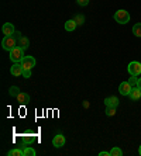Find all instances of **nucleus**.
<instances>
[{
  "label": "nucleus",
  "instance_id": "obj_1",
  "mask_svg": "<svg viewBox=\"0 0 141 156\" xmlns=\"http://www.w3.org/2000/svg\"><path fill=\"white\" fill-rule=\"evenodd\" d=\"M2 47H3L4 51H9V52H10L11 49H14L16 47H18V40L16 38L14 35L4 37L3 41H2Z\"/></svg>",
  "mask_w": 141,
  "mask_h": 156
},
{
  "label": "nucleus",
  "instance_id": "obj_2",
  "mask_svg": "<svg viewBox=\"0 0 141 156\" xmlns=\"http://www.w3.org/2000/svg\"><path fill=\"white\" fill-rule=\"evenodd\" d=\"M24 58V49L21 47H16L14 49H11L10 51V59L14 63H20Z\"/></svg>",
  "mask_w": 141,
  "mask_h": 156
},
{
  "label": "nucleus",
  "instance_id": "obj_3",
  "mask_svg": "<svg viewBox=\"0 0 141 156\" xmlns=\"http://www.w3.org/2000/svg\"><path fill=\"white\" fill-rule=\"evenodd\" d=\"M114 20L117 23H120V24H127V23L130 21V14L126 10H117L114 13Z\"/></svg>",
  "mask_w": 141,
  "mask_h": 156
},
{
  "label": "nucleus",
  "instance_id": "obj_4",
  "mask_svg": "<svg viewBox=\"0 0 141 156\" xmlns=\"http://www.w3.org/2000/svg\"><path fill=\"white\" fill-rule=\"evenodd\" d=\"M128 73L130 75H133V76H138L141 73V63L140 62H135V61H133V62H130L128 63Z\"/></svg>",
  "mask_w": 141,
  "mask_h": 156
},
{
  "label": "nucleus",
  "instance_id": "obj_5",
  "mask_svg": "<svg viewBox=\"0 0 141 156\" xmlns=\"http://www.w3.org/2000/svg\"><path fill=\"white\" fill-rule=\"evenodd\" d=\"M20 63H21V66H23V69H33L34 66H35V59H34V56H31V55H30V56H24V58H23V61L20 62Z\"/></svg>",
  "mask_w": 141,
  "mask_h": 156
},
{
  "label": "nucleus",
  "instance_id": "obj_6",
  "mask_svg": "<svg viewBox=\"0 0 141 156\" xmlns=\"http://www.w3.org/2000/svg\"><path fill=\"white\" fill-rule=\"evenodd\" d=\"M52 145H54L55 148H62V146L65 145V136L61 134L55 135L54 139H52Z\"/></svg>",
  "mask_w": 141,
  "mask_h": 156
},
{
  "label": "nucleus",
  "instance_id": "obj_7",
  "mask_svg": "<svg viewBox=\"0 0 141 156\" xmlns=\"http://www.w3.org/2000/svg\"><path fill=\"white\" fill-rule=\"evenodd\" d=\"M131 89H133V86H131L128 82H123V83L119 86V91H120V93H121L123 96H128V94H130Z\"/></svg>",
  "mask_w": 141,
  "mask_h": 156
},
{
  "label": "nucleus",
  "instance_id": "obj_8",
  "mask_svg": "<svg viewBox=\"0 0 141 156\" xmlns=\"http://www.w3.org/2000/svg\"><path fill=\"white\" fill-rule=\"evenodd\" d=\"M128 97L131 98V101H135V100H140L141 98V89L138 86L133 87L130 91V94H128Z\"/></svg>",
  "mask_w": 141,
  "mask_h": 156
},
{
  "label": "nucleus",
  "instance_id": "obj_9",
  "mask_svg": "<svg viewBox=\"0 0 141 156\" xmlns=\"http://www.w3.org/2000/svg\"><path fill=\"white\" fill-rule=\"evenodd\" d=\"M23 66L21 63H14V65L10 68V73L13 76H23Z\"/></svg>",
  "mask_w": 141,
  "mask_h": 156
},
{
  "label": "nucleus",
  "instance_id": "obj_10",
  "mask_svg": "<svg viewBox=\"0 0 141 156\" xmlns=\"http://www.w3.org/2000/svg\"><path fill=\"white\" fill-rule=\"evenodd\" d=\"M2 31H3V34L6 37L13 35V34L16 33V31H14V26H13L11 23H6V24L3 26V28H2Z\"/></svg>",
  "mask_w": 141,
  "mask_h": 156
},
{
  "label": "nucleus",
  "instance_id": "obj_11",
  "mask_svg": "<svg viewBox=\"0 0 141 156\" xmlns=\"http://www.w3.org/2000/svg\"><path fill=\"white\" fill-rule=\"evenodd\" d=\"M105 104L106 107H117L119 105V98L116 96H110V97L105 98Z\"/></svg>",
  "mask_w": 141,
  "mask_h": 156
},
{
  "label": "nucleus",
  "instance_id": "obj_12",
  "mask_svg": "<svg viewBox=\"0 0 141 156\" xmlns=\"http://www.w3.org/2000/svg\"><path fill=\"white\" fill-rule=\"evenodd\" d=\"M17 100H18V103H20V104H28L30 96L27 94V93H21V91H20V94L17 96Z\"/></svg>",
  "mask_w": 141,
  "mask_h": 156
},
{
  "label": "nucleus",
  "instance_id": "obj_13",
  "mask_svg": "<svg viewBox=\"0 0 141 156\" xmlns=\"http://www.w3.org/2000/svg\"><path fill=\"white\" fill-rule=\"evenodd\" d=\"M18 47H21L23 49H27L30 47V40L27 37H21L20 40H18Z\"/></svg>",
  "mask_w": 141,
  "mask_h": 156
},
{
  "label": "nucleus",
  "instance_id": "obj_14",
  "mask_svg": "<svg viewBox=\"0 0 141 156\" xmlns=\"http://www.w3.org/2000/svg\"><path fill=\"white\" fill-rule=\"evenodd\" d=\"M76 26H78V24H76L75 20H68V21L65 23V30L66 31H73V30L76 28Z\"/></svg>",
  "mask_w": 141,
  "mask_h": 156
},
{
  "label": "nucleus",
  "instance_id": "obj_15",
  "mask_svg": "<svg viewBox=\"0 0 141 156\" xmlns=\"http://www.w3.org/2000/svg\"><path fill=\"white\" fill-rule=\"evenodd\" d=\"M133 34L135 37H140L141 38V23H137V24H134L133 27Z\"/></svg>",
  "mask_w": 141,
  "mask_h": 156
},
{
  "label": "nucleus",
  "instance_id": "obj_16",
  "mask_svg": "<svg viewBox=\"0 0 141 156\" xmlns=\"http://www.w3.org/2000/svg\"><path fill=\"white\" fill-rule=\"evenodd\" d=\"M9 94L13 96V97H17V96L20 94V89H18L17 86H11L10 89H9Z\"/></svg>",
  "mask_w": 141,
  "mask_h": 156
},
{
  "label": "nucleus",
  "instance_id": "obj_17",
  "mask_svg": "<svg viewBox=\"0 0 141 156\" xmlns=\"http://www.w3.org/2000/svg\"><path fill=\"white\" fill-rule=\"evenodd\" d=\"M123 155V151L119 148V146H114V148L110 151V156H121Z\"/></svg>",
  "mask_w": 141,
  "mask_h": 156
},
{
  "label": "nucleus",
  "instance_id": "obj_18",
  "mask_svg": "<svg viewBox=\"0 0 141 156\" xmlns=\"http://www.w3.org/2000/svg\"><path fill=\"white\" fill-rule=\"evenodd\" d=\"M7 155L9 156H24V151H21V149H13Z\"/></svg>",
  "mask_w": 141,
  "mask_h": 156
},
{
  "label": "nucleus",
  "instance_id": "obj_19",
  "mask_svg": "<svg viewBox=\"0 0 141 156\" xmlns=\"http://www.w3.org/2000/svg\"><path fill=\"white\" fill-rule=\"evenodd\" d=\"M35 151H34L33 148H30V146H25L24 149V156H35Z\"/></svg>",
  "mask_w": 141,
  "mask_h": 156
},
{
  "label": "nucleus",
  "instance_id": "obj_20",
  "mask_svg": "<svg viewBox=\"0 0 141 156\" xmlns=\"http://www.w3.org/2000/svg\"><path fill=\"white\" fill-rule=\"evenodd\" d=\"M116 114V107H107L106 108V115L107 117H113Z\"/></svg>",
  "mask_w": 141,
  "mask_h": 156
},
{
  "label": "nucleus",
  "instance_id": "obj_21",
  "mask_svg": "<svg viewBox=\"0 0 141 156\" xmlns=\"http://www.w3.org/2000/svg\"><path fill=\"white\" fill-rule=\"evenodd\" d=\"M128 83H130L133 87H135V86H137V83H138V77H137V76H133V75H131L130 79H128Z\"/></svg>",
  "mask_w": 141,
  "mask_h": 156
},
{
  "label": "nucleus",
  "instance_id": "obj_22",
  "mask_svg": "<svg viewBox=\"0 0 141 156\" xmlns=\"http://www.w3.org/2000/svg\"><path fill=\"white\" fill-rule=\"evenodd\" d=\"M23 76L27 77V79H28V77H31V70H30V69H24V70H23Z\"/></svg>",
  "mask_w": 141,
  "mask_h": 156
},
{
  "label": "nucleus",
  "instance_id": "obj_23",
  "mask_svg": "<svg viewBox=\"0 0 141 156\" xmlns=\"http://www.w3.org/2000/svg\"><path fill=\"white\" fill-rule=\"evenodd\" d=\"M76 3L79 4V6H86L89 3V0H76Z\"/></svg>",
  "mask_w": 141,
  "mask_h": 156
},
{
  "label": "nucleus",
  "instance_id": "obj_24",
  "mask_svg": "<svg viewBox=\"0 0 141 156\" xmlns=\"http://www.w3.org/2000/svg\"><path fill=\"white\" fill-rule=\"evenodd\" d=\"M83 20H85V18L82 17V16H78V17L75 18V21H76V24H82L83 23Z\"/></svg>",
  "mask_w": 141,
  "mask_h": 156
},
{
  "label": "nucleus",
  "instance_id": "obj_25",
  "mask_svg": "<svg viewBox=\"0 0 141 156\" xmlns=\"http://www.w3.org/2000/svg\"><path fill=\"white\" fill-rule=\"evenodd\" d=\"M99 156H110V152H100Z\"/></svg>",
  "mask_w": 141,
  "mask_h": 156
},
{
  "label": "nucleus",
  "instance_id": "obj_26",
  "mask_svg": "<svg viewBox=\"0 0 141 156\" xmlns=\"http://www.w3.org/2000/svg\"><path fill=\"white\" fill-rule=\"evenodd\" d=\"M137 86L141 89V77H138V83H137Z\"/></svg>",
  "mask_w": 141,
  "mask_h": 156
},
{
  "label": "nucleus",
  "instance_id": "obj_27",
  "mask_svg": "<svg viewBox=\"0 0 141 156\" xmlns=\"http://www.w3.org/2000/svg\"><path fill=\"white\" fill-rule=\"evenodd\" d=\"M138 153L141 155V145H140V148H138Z\"/></svg>",
  "mask_w": 141,
  "mask_h": 156
}]
</instances>
